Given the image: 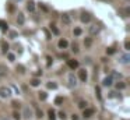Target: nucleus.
Listing matches in <instances>:
<instances>
[{
	"mask_svg": "<svg viewBox=\"0 0 130 120\" xmlns=\"http://www.w3.org/2000/svg\"><path fill=\"white\" fill-rule=\"evenodd\" d=\"M78 78L83 82H85L87 81V78H88V75H87V71H85V69H81V70H78Z\"/></svg>",
	"mask_w": 130,
	"mask_h": 120,
	"instance_id": "3",
	"label": "nucleus"
},
{
	"mask_svg": "<svg viewBox=\"0 0 130 120\" xmlns=\"http://www.w3.org/2000/svg\"><path fill=\"white\" fill-rule=\"evenodd\" d=\"M29 84H31V85L32 87H38L41 84V80H38V78H32V80H31V82H29Z\"/></svg>",
	"mask_w": 130,
	"mask_h": 120,
	"instance_id": "19",
	"label": "nucleus"
},
{
	"mask_svg": "<svg viewBox=\"0 0 130 120\" xmlns=\"http://www.w3.org/2000/svg\"><path fill=\"white\" fill-rule=\"evenodd\" d=\"M11 105H13V108H20V102H17V101H13Z\"/></svg>",
	"mask_w": 130,
	"mask_h": 120,
	"instance_id": "37",
	"label": "nucleus"
},
{
	"mask_svg": "<svg viewBox=\"0 0 130 120\" xmlns=\"http://www.w3.org/2000/svg\"><path fill=\"white\" fill-rule=\"evenodd\" d=\"M27 10L31 11V13L35 10V4H34V1H32V0H28V3H27Z\"/></svg>",
	"mask_w": 130,
	"mask_h": 120,
	"instance_id": "14",
	"label": "nucleus"
},
{
	"mask_svg": "<svg viewBox=\"0 0 130 120\" xmlns=\"http://www.w3.org/2000/svg\"><path fill=\"white\" fill-rule=\"evenodd\" d=\"M9 73V69H7L4 64H0V77H4Z\"/></svg>",
	"mask_w": 130,
	"mask_h": 120,
	"instance_id": "8",
	"label": "nucleus"
},
{
	"mask_svg": "<svg viewBox=\"0 0 130 120\" xmlns=\"http://www.w3.org/2000/svg\"><path fill=\"white\" fill-rule=\"evenodd\" d=\"M0 29H1L3 32L9 29V24H7L6 21H4V20H0Z\"/></svg>",
	"mask_w": 130,
	"mask_h": 120,
	"instance_id": "13",
	"label": "nucleus"
},
{
	"mask_svg": "<svg viewBox=\"0 0 130 120\" xmlns=\"http://www.w3.org/2000/svg\"><path fill=\"white\" fill-rule=\"evenodd\" d=\"M71 48H73V52H74V53H77V52H78V46L76 45V43H73V45H71Z\"/></svg>",
	"mask_w": 130,
	"mask_h": 120,
	"instance_id": "38",
	"label": "nucleus"
},
{
	"mask_svg": "<svg viewBox=\"0 0 130 120\" xmlns=\"http://www.w3.org/2000/svg\"><path fill=\"white\" fill-rule=\"evenodd\" d=\"M59 117H60V119H66V114H64V112H60V113H59Z\"/></svg>",
	"mask_w": 130,
	"mask_h": 120,
	"instance_id": "41",
	"label": "nucleus"
},
{
	"mask_svg": "<svg viewBox=\"0 0 130 120\" xmlns=\"http://www.w3.org/2000/svg\"><path fill=\"white\" fill-rule=\"evenodd\" d=\"M10 36H11V38H16V36H17V34H16V32H11V34H10Z\"/></svg>",
	"mask_w": 130,
	"mask_h": 120,
	"instance_id": "45",
	"label": "nucleus"
},
{
	"mask_svg": "<svg viewBox=\"0 0 130 120\" xmlns=\"http://www.w3.org/2000/svg\"><path fill=\"white\" fill-rule=\"evenodd\" d=\"M73 34L76 35V36H80V35L83 34V31H81V28H74V31H73Z\"/></svg>",
	"mask_w": 130,
	"mask_h": 120,
	"instance_id": "26",
	"label": "nucleus"
},
{
	"mask_svg": "<svg viewBox=\"0 0 130 120\" xmlns=\"http://www.w3.org/2000/svg\"><path fill=\"white\" fill-rule=\"evenodd\" d=\"M67 66L71 70H74V69H77V67H78V62H77V60H74V59H69V60H67Z\"/></svg>",
	"mask_w": 130,
	"mask_h": 120,
	"instance_id": "4",
	"label": "nucleus"
},
{
	"mask_svg": "<svg viewBox=\"0 0 130 120\" xmlns=\"http://www.w3.org/2000/svg\"><path fill=\"white\" fill-rule=\"evenodd\" d=\"M91 43H92V40H91V38H85V40H84V45L87 46V48H90V46H91Z\"/></svg>",
	"mask_w": 130,
	"mask_h": 120,
	"instance_id": "28",
	"label": "nucleus"
},
{
	"mask_svg": "<svg viewBox=\"0 0 130 120\" xmlns=\"http://www.w3.org/2000/svg\"><path fill=\"white\" fill-rule=\"evenodd\" d=\"M111 77H112V78H120V74H119V73H116V71H113Z\"/></svg>",
	"mask_w": 130,
	"mask_h": 120,
	"instance_id": "35",
	"label": "nucleus"
},
{
	"mask_svg": "<svg viewBox=\"0 0 130 120\" xmlns=\"http://www.w3.org/2000/svg\"><path fill=\"white\" fill-rule=\"evenodd\" d=\"M24 117H27V119H29V117H31V110H29L28 108L24 109Z\"/></svg>",
	"mask_w": 130,
	"mask_h": 120,
	"instance_id": "23",
	"label": "nucleus"
},
{
	"mask_svg": "<svg viewBox=\"0 0 130 120\" xmlns=\"http://www.w3.org/2000/svg\"><path fill=\"white\" fill-rule=\"evenodd\" d=\"M124 49H126V50H130V42H124Z\"/></svg>",
	"mask_w": 130,
	"mask_h": 120,
	"instance_id": "39",
	"label": "nucleus"
},
{
	"mask_svg": "<svg viewBox=\"0 0 130 120\" xmlns=\"http://www.w3.org/2000/svg\"><path fill=\"white\" fill-rule=\"evenodd\" d=\"M63 103V98L62 96H57L56 99H55V105H62Z\"/></svg>",
	"mask_w": 130,
	"mask_h": 120,
	"instance_id": "29",
	"label": "nucleus"
},
{
	"mask_svg": "<svg viewBox=\"0 0 130 120\" xmlns=\"http://www.w3.org/2000/svg\"><path fill=\"white\" fill-rule=\"evenodd\" d=\"M16 70H17L20 74H24V73H25V67H24L23 64H18L17 67H16Z\"/></svg>",
	"mask_w": 130,
	"mask_h": 120,
	"instance_id": "17",
	"label": "nucleus"
},
{
	"mask_svg": "<svg viewBox=\"0 0 130 120\" xmlns=\"http://www.w3.org/2000/svg\"><path fill=\"white\" fill-rule=\"evenodd\" d=\"M80 20H81V23H84V24H87V23H90V20H91V16L88 14V13H81V16H80Z\"/></svg>",
	"mask_w": 130,
	"mask_h": 120,
	"instance_id": "2",
	"label": "nucleus"
},
{
	"mask_svg": "<svg viewBox=\"0 0 130 120\" xmlns=\"http://www.w3.org/2000/svg\"><path fill=\"white\" fill-rule=\"evenodd\" d=\"M71 120H78V116H77V114H73V116H71Z\"/></svg>",
	"mask_w": 130,
	"mask_h": 120,
	"instance_id": "44",
	"label": "nucleus"
},
{
	"mask_svg": "<svg viewBox=\"0 0 130 120\" xmlns=\"http://www.w3.org/2000/svg\"><path fill=\"white\" fill-rule=\"evenodd\" d=\"M123 13H124V17H129L130 16V8L129 7H126V8L123 10Z\"/></svg>",
	"mask_w": 130,
	"mask_h": 120,
	"instance_id": "33",
	"label": "nucleus"
},
{
	"mask_svg": "<svg viewBox=\"0 0 130 120\" xmlns=\"http://www.w3.org/2000/svg\"><path fill=\"white\" fill-rule=\"evenodd\" d=\"M98 32H99V25H91L90 27V34L91 35H95V34H98Z\"/></svg>",
	"mask_w": 130,
	"mask_h": 120,
	"instance_id": "7",
	"label": "nucleus"
},
{
	"mask_svg": "<svg viewBox=\"0 0 130 120\" xmlns=\"http://www.w3.org/2000/svg\"><path fill=\"white\" fill-rule=\"evenodd\" d=\"M115 52H116V49H115L113 46H111V48H108L106 49V55H113Z\"/></svg>",
	"mask_w": 130,
	"mask_h": 120,
	"instance_id": "25",
	"label": "nucleus"
},
{
	"mask_svg": "<svg viewBox=\"0 0 130 120\" xmlns=\"http://www.w3.org/2000/svg\"><path fill=\"white\" fill-rule=\"evenodd\" d=\"M39 8H41V10H43L45 13H48V11H49V8H48V7L45 6V4H42V3H39Z\"/></svg>",
	"mask_w": 130,
	"mask_h": 120,
	"instance_id": "30",
	"label": "nucleus"
},
{
	"mask_svg": "<svg viewBox=\"0 0 130 120\" xmlns=\"http://www.w3.org/2000/svg\"><path fill=\"white\" fill-rule=\"evenodd\" d=\"M112 82H113V78L111 77V75H109V77H106L105 80L102 81V84H104L105 87H109V85H112Z\"/></svg>",
	"mask_w": 130,
	"mask_h": 120,
	"instance_id": "10",
	"label": "nucleus"
},
{
	"mask_svg": "<svg viewBox=\"0 0 130 120\" xmlns=\"http://www.w3.org/2000/svg\"><path fill=\"white\" fill-rule=\"evenodd\" d=\"M46 60H48V67L52 64V57L51 56H46Z\"/></svg>",
	"mask_w": 130,
	"mask_h": 120,
	"instance_id": "40",
	"label": "nucleus"
},
{
	"mask_svg": "<svg viewBox=\"0 0 130 120\" xmlns=\"http://www.w3.org/2000/svg\"><path fill=\"white\" fill-rule=\"evenodd\" d=\"M84 112H83V116H84L85 119H88V117H91L92 114H94V109H90V108H84L83 109Z\"/></svg>",
	"mask_w": 130,
	"mask_h": 120,
	"instance_id": "5",
	"label": "nucleus"
},
{
	"mask_svg": "<svg viewBox=\"0 0 130 120\" xmlns=\"http://www.w3.org/2000/svg\"><path fill=\"white\" fill-rule=\"evenodd\" d=\"M129 59H130L129 55H124V56H122V60H120V62H122L123 64H127L129 63Z\"/></svg>",
	"mask_w": 130,
	"mask_h": 120,
	"instance_id": "21",
	"label": "nucleus"
},
{
	"mask_svg": "<svg viewBox=\"0 0 130 120\" xmlns=\"http://www.w3.org/2000/svg\"><path fill=\"white\" fill-rule=\"evenodd\" d=\"M62 21H63V24H66V25H70V23H71V20H70V17H69V14H63V16H62Z\"/></svg>",
	"mask_w": 130,
	"mask_h": 120,
	"instance_id": "12",
	"label": "nucleus"
},
{
	"mask_svg": "<svg viewBox=\"0 0 130 120\" xmlns=\"http://www.w3.org/2000/svg\"><path fill=\"white\" fill-rule=\"evenodd\" d=\"M57 45H59V48H60V49H66V48L69 46V42H67L66 39H60Z\"/></svg>",
	"mask_w": 130,
	"mask_h": 120,
	"instance_id": "11",
	"label": "nucleus"
},
{
	"mask_svg": "<svg viewBox=\"0 0 130 120\" xmlns=\"http://www.w3.org/2000/svg\"><path fill=\"white\" fill-rule=\"evenodd\" d=\"M48 88H49V89H56V88H57V84H56V82H52V81H51V82H48Z\"/></svg>",
	"mask_w": 130,
	"mask_h": 120,
	"instance_id": "24",
	"label": "nucleus"
},
{
	"mask_svg": "<svg viewBox=\"0 0 130 120\" xmlns=\"http://www.w3.org/2000/svg\"><path fill=\"white\" fill-rule=\"evenodd\" d=\"M116 88H118V89H124V88H126V84H124L123 81H118V82H116Z\"/></svg>",
	"mask_w": 130,
	"mask_h": 120,
	"instance_id": "18",
	"label": "nucleus"
},
{
	"mask_svg": "<svg viewBox=\"0 0 130 120\" xmlns=\"http://www.w3.org/2000/svg\"><path fill=\"white\" fill-rule=\"evenodd\" d=\"M48 116H49V120H56V113H55L52 109H49V112H48Z\"/></svg>",
	"mask_w": 130,
	"mask_h": 120,
	"instance_id": "16",
	"label": "nucleus"
},
{
	"mask_svg": "<svg viewBox=\"0 0 130 120\" xmlns=\"http://www.w3.org/2000/svg\"><path fill=\"white\" fill-rule=\"evenodd\" d=\"M95 94H96V98H98V99L101 101L102 96H101V89H99V87H96V88H95Z\"/></svg>",
	"mask_w": 130,
	"mask_h": 120,
	"instance_id": "27",
	"label": "nucleus"
},
{
	"mask_svg": "<svg viewBox=\"0 0 130 120\" xmlns=\"http://www.w3.org/2000/svg\"><path fill=\"white\" fill-rule=\"evenodd\" d=\"M17 23L20 24V25H23V24H24V16L21 14V13L18 14V17H17Z\"/></svg>",
	"mask_w": 130,
	"mask_h": 120,
	"instance_id": "22",
	"label": "nucleus"
},
{
	"mask_svg": "<svg viewBox=\"0 0 130 120\" xmlns=\"http://www.w3.org/2000/svg\"><path fill=\"white\" fill-rule=\"evenodd\" d=\"M10 95H11L10 88H7V87H1V88H0V96L1 98H9Z\"/></svg>",
	"mask_w": 130,
	"mask_h": 120,
	"instance_id": "1",
	"label": "nucleus"
},
{
	"mask_svg": "<svg viewBox=\"0 0 130 120\" xmlns=\"http://www.w3.org/2000/svg\"><path fill=\"white\" fill-rule=\"evenodd\" d=\"M49 27H51V31H52V32H53L55 35H59V34H60V31L56 28V25H55V24H51Z\"/></svg>",
	"mask_w": 130,
	"mask_h": 120,
	"instance_id": "15",
	"label": "nucleus"
},
{
	"mask_svg": "<svg viewBox=\"0 0 130 120\" xmlns=\"http://www.w3.org/2000/svg\"><path fill=\"white\" fill-rule=\"evenodd\" d=\"M38 96H39V99L41 101H45L46 98H48V94H46V92H38Z\"/></svg>",
	"mask_w": 130,
	"mask_h": 120,
	"instance_id": "20",
	"label": "nucleus"
},
{
	"mask_svg": "<svg viewBox=\"0 0 130 120\" xmlns=\"http://www.w3.org/2000/svg\"><path fill=\"white\" fill-rule=\"evenodd\" d=\"M35 75H36V77H38V75H42V71H41V70H38V71H35Z\"/></svg>",
	"mask_w": 130,
	"mask_h": 120,
	"instance_id": "43",
	"label": "nucleus"
},
{
	"mask_svg": "<svg viewBox=\"0 0 130 120\" xmlns=\"http://www.w3.org/2000/svg\"><path fill=\"white\" fill-rule=\"evenodd\" d=\"M9 11H14V6L13 4H9Z\"/></svg>",
	"mask_w": 130,
	"mask_h": 120,
	"instance_id": "42",
	"label": "nucleus"
},
{
	"mask_svg": "<svg viewBox=\"0 0 130 120\" xmlns=\"http://www.w3.org/2000/svg\"><path fill=\"white\" fill-rule=\"evenodd\" d=\"M7 56H9V60H10V62H14V59H16V56H14L13 53H9Z\"/></svg>",
	"mask_w": 130,
	"mask_h": 120,
	"instance_id": "36",
	"label": "nucleus"
},
{
	"mask_svg": "<svg viewBox=\"0 0 130 120\" xmlns=\"http://www.w3.org/2000/svg\"><path fill=\"white\" fill-rule=\"evenodd\" d=\"M78 108H80V109H84V108H87V102H85V101H81V102L78 103Z\"/></svg>",
	"mask_w": 130,
	"mask_h": 120,
	"instance_id": "31",
	"label": "nucleus"
},
{
	"mask_svg": "<svg viewBox=\"0 0 130 120\" xmlns=\"http://www.w3.org/2000/svg\"><path fill=\"white\" fill-rule=\"evenodd\" d=\"M42 116H43V113H42V110L36 108V117H39V119H42Z\"/></svg>",
	"mask_w": 130,
	"mask_h": 120,
	"instance_id": "32",
	"label": "nucleus"
},
{
	"mask_svg": "<svg viewBox=\"0 0 130 120\" xmlns=\"http://www.w3.org/2000/svg\"><path fill=\"white\" fill-rule=\"evenodd\" d=\"M13 117H14L16 120H20V117H21V114L18 113V112H14V113H13Z\"/></svg>",
	"mask_w": 130,
	"mask_h": 120,
	"instance_id": "34",
	"label": "nucleus"
},
{
	"mask_svg": "<svg viewBox=\"0 0 130 120\" xmlns=\"http://www.w3.org/2000/svg\"><path fill=\"white\" fill-rule=\"evenodd\" d=\"M0 48H1V52H3V53H7V52H9V49H10L9 43H7V42H4V40L0 43Z\"/></svg>",
	"mask_w": 130,
	"mask_h": 120,
	"instance_id": "9",
	"label": "nucleus"
},
{
	"mask_svg": "<svg viewBox=\"0 0 130 120\" xmlns=\"http://www.w3.org/2000/svg\"><path fill=\"white\" fill-rule=\"evenodd\" d=\"M69 85H70V87H76V85H77V78H76V75H74V74L69 75Z\"/></svg>",
	"mask_w": 130,
	"mask_h": 120,
	"instance_id": "6",
	"label": "nucleus"
}]
</instances>
